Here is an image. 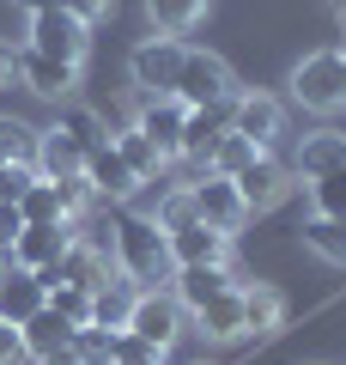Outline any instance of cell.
<instances>
[{
  "mask_svg": "<svg viewBox=\"0 0 346 365\" xmlns=\"http://www.w3.org/2000/svg\"><path fill=\"white\" fill-rule=\"evenodd\" d=\"M110 256H115V274L134 280V287H158V280H170V237L158 232L146 213H115Z\"/></svg>",
  "mask_w": 346,
  "mask_h": 365,
  "instance_id": "obj_1",
  "label": "cell"
},
{
  "mask_svg": "<svg viewBox=\"0 0 346 365\" xmlns=\"http://www.w3.org/2000/svg\"><path fill=\"white\" fill-rule=\"evenodd\" d=\"M182 317H189V311L170 299V287H140V292H134V304H128V323H122V329H128V335H140L146 347L170 353V347H177V335H182Z\"/></svg>",
  "mask_w": 346,
  "mask_h": 365,
  "instance_id": "obj_2",
  "label": "cell"
},
{
  "mask_svg": "<svg viewBox=\"0 0 346 365\" xmlns=\"http://www.w3.org/2000/svg\"><path fill=\"white\" fill-rule=\"evenodd\" d=\"M292 98L304 110H340L346 104V67H340V49H316L292 67Z\"/></svg>",
  "mask_w": 346,
  "mask_h": 365,
  "instance_id": "obj_3",
  "label": "cell"
},
{
  "mask_svg": "<svg viewBox=\"0 0 346 365\" xmlns=\"http://www.w3.org/2000/svg\"><path fill=\"white\" fill-rule=\"evenodd\" d=\"M182 55H189L182 37H146L140 49L128 55V73H134V86H140V98H170V91H177Z\"/></svg>",
  "mask_w": 346,
  "mask_h": 365,
  "instance_id": "obj_4",
  "label": "cell"
},
{
  "mask_svg": "<svg viewBox=\"0 0 346 365\" xmlns=\"http://www.w3.org/2000/svg\"><path fill=\"white\" fill-rule=\"evenodd\" d=\"M170 98H177L182 110H194V104H225V98H237V86H231V67L219 61L213 49H189Z\"/></svg>",
  "mask_w": 346,
  "mask_h": 365,
  "instance_id": "obj_5",
  "label": "cell"
},
{
  "mask_svg": "<svg viewBox=\"0 0 346 365\" xmlns=\"http://www.w3.org/2000/svg\"><path fill=\"white\" fill-rule=\"evenodd\" d=\"M25 49L49 55V61L79 67V61H85V49H91V25H79L67 6H55V13H37V19H31V43H25Z\"/></svg>",
  "mask_w": 346,
  "mask_h": 365,
  "instance_id": "obj_6",
  "label": "cell"
},
{
  "mask_svg": "<svg viewBox=\"0 0 346 365\" xmlns=\"http://www.w3.org/2000/svg\"><path fill=\"white\" fill-rule=\"evenodd\" d=\"M231 189L243 195L249 213H268V207H280V201L292 195V165H280L273 153H256L237 177H231Z\"/></svg>",
  "mask_w": 346,
  "mask_h": 365,
  "instance_id": "obj_7",
  "label": "cell"
},
{
  "mask_svg": "<svg viewBox=\"0 0 346 365\" xmlns=\"http://www.w3.org/2000/svg\"><path fill=\"white\" fill-rule=\"evenodd\" d=\"M189 201H194V220L213 225V232H237V225L249 220L243 195H237L231 177H219V170H201V182H189Z\"/></svg>",
  "mask_w": 346,
  "mask_h": 365,
  "instance_id": "obj_8",
  "label": "cell"
},
{
  "mask_svg": "<svg viewBox=\"0 0 346 365\" xmlns=\"http://www.w3.org/2000/svg\"><path fill=\"white\" fill-rule=\"evenodd\" d=\"M231 134H243L249 146H261V153H268V146L285 134L280 98H268V91H237V98H231Z\"/></svg>",
  "mask_w": 346,
  "mask_h": 365,
  "instance_id": "obj_9",
  "label": "cell"
},
{
  "mask_svg": "<svg viewBox=\"0 0 346 365\" xmlns=\"http://www.w3.org/2000/svg\"><path fill=\"white\" fill-rule=\"evenodd\" d=\"M231 134V98L225 104H194V110H182V146H177V158H189V165H213V146Z\"/></svg>",
  "mask_w": 346,
  "mask_h": 365,
  "instance_id": "obj_10",
  "label": "cell"
},
{
  "mask_svg": "<svg viewBox=\"0 0 346 365\" xmlns=\"http://www.w3.org/2000/svg\"><path fill=\"white\" fill-rule=\"evenodd\" d=\"M43 304H49V292H43V280L31 268H19L13 256L0 262V323H25V317H37Z\"/></svg>",
  "mask_w": 346,
  "mask_h": 365,
  "instance_id": "obj_11",
  "label": "cell"
},
{
  "mask_svg": "<svg viewBox=\"0 0 346 365\" xmlns=\"http://www.w3.org/2000/svg\"><path fill=\"white\" fill-rule=\"evenodd\" d=\"M237 287V274L225 268V262H194V268H170V299L182 304V311H201L206 299H219V292Z\"/></svg>",
  "mask_w": 346,
  "mask_h": 365,
  "instance_id": "obj_12",
  "label": "cell"
},
{
  "mask_svg": "<svg viewBox=\"0 0 346 365\" xmlns=\"http://www.w3.org/2000/svg\"><path fill=\"white\" fill-rule=\"evenodd\" d=\"M19 86L37 91V98H49V104H67L73 86H79V67L49 61V55H37V49H19Z\"/></svg>",
  "mask_w": 346,
  "mask_h": 365,
  "instance_id": "obj_13",
  "label": "cell"
},
{
  "mask_svg": "<svg viewBox=\"0 0 346 365\" xmlns=\"http://www.w3.org/2000/svg\"><path fill=\"white\" fill-rule=\"evenodd\" d=\"M340 165H346V134H340V128H316V134H304V140H298V153H292V170H298L304 182L334 177Z\"/></svg>",
  "mask_w": 346,
  "mask_h": 365,
  "instance_id": "obj_14",
  "label": "cell"
},
{
  "mask_svg": "<svg viewBox=\"0 0 346 365\" xmlns=\"http://www.w3.org/2000/svg\"><path fill=\"white\" fill-rule=\"evenodd\" d=\"M170 237V268H194V262H225L231 256V232H213V225L189 220L182 232H164Z\"/></svg>",
  "mask_w": 346,
  "mask_h": 365,
  "instance_id": "obj_15",
  "label": "cell"
},
{
  "mask_svg": "<svg viewBox=\"0 0 346 365\" xmlns=\"http://www.w3.org/2000/svg\"><path fill=\"white\" fill-rule=\"evenodd\" d=\"M85 182H91V201H128L134 189H140V177L122 165V153H115V146L85 153Z\"/></svg>",
  "mask_w": 346,
  "mask_h": 365,
  "instance_id": "obj_16",
  "label": "cell"
},
{
  "mask_svg": "<svg viewBox=\"0 0 346 365\" xmlns=\"http://www.w3.org/2000/svg\"><path fill=\"white\" fill-rule=\"evenodd\" d=\"M134 128H140L164 158H177V146H182V104H177V98H140Z\"/></svg>",
  "mask_w": 346,
  "mask_h": 365,
  "instance_id": "obj_17",
  "label": "cell"
},
{
  "mask_svg": "<svg viewBox=\"0 0 346 365\" xmlns=\"http://www.w3.org/2000/svg\"><path fill=\"white\" fill-rule=\"evenodd\" d=\"M31 165H37V177H49V182H61V177H85V153H79V146L67 140L61 128H37Z\"/></svg>",
  "mask_w": 346,
  "mask_h": 365,
  "instance_id": "obj_18",
  "label": "cell"
},
{
  "mask_svg": "<svg viewBox=\"0 0 346 365\" xmlns=\"http://www.w3.org/2000/svg\"><path fill=\"white\" fill-rule=\"evenodd\" d=\"M73 244V225H25V232H19V244H13V262L19 268H55V262H61V250Z\"/></svg>",
  "mask_w": 346,
  "mask_h": 365,
  "instance_id": "obj_19",
  "label": "cell"
},
{
  "mask_svg": "<svg viewBox=\"0 0 346 365\" xmlns=\"http://www.w3.org/2000/svg\"><path fill=\"white\" fill-rule=\"evenodd\" d=\"M237 299H243V335H273V329L285 323V292L268 287V280L237 287Z\"/></svg>",
  "mask_w": 346,
  "mask_h": 365,
  "instance_id": "obj_20",
  "label": "cell"
},
{
  "mask_svg": "<svg viewBox=\"0 0 346 365\" xmlns=\"http://www.w3.org/2000/svg\"><path fill=\"white\" fill-rule=\"evenodd\" d=\"M237 287H243V280H237ZM237 287L219 292V299H206L201 311H189L206 341H243V299H237Z\"/></svg>",
  "mask_w": 346,
  "mask_h": 365,
  "instance_id": "obj_21",
  "label": "cell"
},
{
  "mask_svg": "<svg viewBox=\"0 0 346 365\" xmlns=\"http://www.w3.org/2000/svg\"><path fill=\"white\" fill-rule=\"evenodd\" d=\"M19 341H25V359H43V353H55V347H67V341H73V323H67L61 311H49V304H43L37 317H25V323H19Z\"/></svg>",
  "mask_w": 346,
  "mask_h": 365,
  "instance_id": "obj_22",
  "label": "cell"
},
{
  "mask_svg": "<svg viewBox=\"0 0 346 365\" xmlns=\"http://www.w3.org/2000/svg\"><path fill=\"white\" fill-rule=\"evenodd\" d=\"M110 146L122 153V165H128V170H134L140 182H158V177H164V165H170V158L158 153V146L146 140L140 128H122V134H110Z\"/></svg>",
  "mask_w": 346,
  "mask_h": 365,
  "instance_id": "obj_23",
  "label": "cell"
},
{
  "mask_svg": "<svg viewBox=\"0 0 346 365\" xmlns=\"http://www.w3.org/2000/svg\"><path fill=\"white\" fill-rule=\"evenodd\" d=\"M55 128H61L67 140L79 146V153H98V146H110V122H103V116H98L91 104H61Z\"/></svg>",
  "mask_w": 346,
  "mask_h": 365,
  "instance_id": "obj_24",
  "label": "cell"
},
{
  "mask_svg": "<svg viewBox=\"0 0 346 365\" xmlns=\"http://www.w3.org/2000/svg\"><path fill=\"white\" fill-rule=\"evenodd\" d=\"M128 304H134V280L110 274V280L91 292V323H98V329H122V323H128Z\"/></svg>",
  "mask_w": 346,
  "mask_h": 365,
  "instance_id": "obj_25",
  "label": "cell"
},
{
  "mask_svg": "<svg viewBox=\"0 0 346 365\" xmlns=\"http://www.w3.org/2000/svg\"><path fill=\"white\" fill-rule=\"evenodd\" d=\"M19 213H25V225H73L67 207H61V189H55L49 177H37L25 195H19Z\"/></svg>",
  "mask_w": 346,
  "mask_h": 365,
  "instance_id": "obj_26",
  "label": "cell"
},
{
  "mask_svg": "<svg viewBox=\"0 0 346 365\" xmlns=\"http://www.w3.org/2000/svg\"><path fill=\"white\" fill-rule=\"evenodd\" d=\"M298 232H304V250H316L322 262L346 268V220H322V213H310Z\"/></svg>",
  "mask_w": 346,
  "mask_h": 365,
  "instance_id": "obj_27",
  "label": "cell"
},
{
  "mask_svg": "<svg viewBox=\"0 0 346 365\" xmlns=\"http://www.w3.org/2000/svg\"><path fill=\"white\" fill-rule=\"evenodd\" d=\"M206 6H213V0H146V13H152V25L164 31V37L194 31V25L206 19Z\"/></svg>",
  "mask_w": 346,
  "mask_h": 365,
  "instance_id": "obj_28",
  "label": "cell"
},
{
  "mask_svg": "<svg viewBox=\"0 0 346 365\" xmlns=\"http://www.w3.org/2000/svg\"><path fill=\"white\" fill-rule=\"evenodd\" d=\"M73 353L79 365H115V329H98V323L73 329Z\"/></svg>",
  "mask_w": 346,
  "mask_h": 365,
  "instance_id": "obj_29",
  "label": "cell"
},
{
  "mask_svg": "<svg viewBox=\"0 0 346 365\" xmlns=\"http://www.w3.org/2000/svg\"><path fill=\"white\" fill-rule=\"evenodd\" d=\"M189 220H194L189 182H182V189H164V195H158V213H152V225H158V232H182Z\"/></svg>",
  "mask_w": 346,
  "mask_h": 365,
  "instance_id": "obj_30",
  "label": "cell"
},
{
  "mask_svg": "<svg viewBox=\"0 0 346 365\" xmlns=\"http://www.w3.org/2000/svg\"><path fill=\"white\" fill-rule=\"evenodd\" d=\"M310 201H316V213H322V220H346V165L334 170V177L310 182Z\"/></svg>",
  "mask_w": 346,
  "mask_h": 365,
  "instance_id": "obj_31",
  "label": "cell"
},
{
  "mask_svg": "<svg viewBox=\"0 0 346 365\" xmlns=\"http://www.w3.org/2000/svg\"><path fill=\"white\" fill-rule=\"evenodd\" d=\"M256 153H261V146H249L243 134H225V140L213 146V165H206V170H219V177H237V170H243Z\"/></svg>",
  "mask_w": 346,
  "mask_h": 365,
  "instance_id": "obj_32",
  "label": "cell"
},
{
  "mask_svg": "<svg viewBox=\"0 0 346 365\" xmlns=\"http://www.w3.org/2000/svg\"><path fill=\"white\" fill-rule=\"evenodd\" d=\"M49 311H61L73 329L91 323V292L85 287H49Z\"/></svg>",
  "mask_w": 346,
  "mask_h": 365,
  "instance_id": "obj_33",
  "label": "cell"
},
{
  "mask_svg": "<svg viewBox=\"0 0 346 365\" xmlns=\"http://www.w3.org/2000/svg\"><path fill=\"white\" fill-rule=\"evenodd\" d=\"M31 182H37V165H31V158H6V165H0V201L19 207V195H25Z\"/></svg>",
  "mask_w": 346,
  "mask_h": 365,
  "instance_id": "obj_34",
  "label": "cell"
},
{
  "mask_svg": "<svg viewBox=\"0 0 346 365\" xmlns=\"http://www.w3.org/2000/svg\"><path fill=\"white\" fill-rule=\"evenodd\" d=\"M31 146H37V128L19 116H0V153L6 158H31Z\"/></svg>",
  "mask_w": 346,
  "mask_h": 365,
  "instance_id": "obj_35",
  "label": "cell"
},
{
  "mask_svg": "<svg viewBox=\"0 0 346 365\" xmlns=\"http://www.w3.org/2000/svg\"><path fill=\"white\" fill-rule=\"evenodd\" d=\"M115 365H164V353L146 347V341L128 335V329H115Z\"/></svg>",
  "mask_w": 346,
  "mask_h": 365,
  "instance_id": "obj_36",
  "label": "cell"
},
{
  "mask_svg": "<svg viewBox=\"0 0 346 365\" xmlns=\"http://www.w3.org/2000/svg\"><path fill=\"white\" fill-rule=\"evenodd\" d=\"M19 232H25V213H19L13 201H0V256H13Z\"/></svg>",
  "mask_w": 346,
  "mask_h": 365,
  "instance_id": "obj_37",
  "label": "cell"
},
{
  "mask_svg": "<svg viewBox=\"0 0 346 365\" xmlns=\"http://www.w3.org/2000/svg\"><path fill=\"white\" fill-rule=\"evenodd\" d=\"M61 6L79 19V25H98V19H115V0H61Z\"/></svg>",
  "mask_w": 346,
  "mask_h": 365,
  "instance_id": "obj_38",
  "label": "cell"
},
{
  "mask_svg": "<svg viewBox=\"0 0 346 365\" xmlns=\"http://www.w3.org/2000/svg\"><path fill=\"white\" fill-rule=\"evenodd\" d=\"M19 49H25V43L0 37V86H19Z\"/></svg>",
  "mask_w": 346,
  "mask_h": 365,
  "instance_id": "obj_39",
  "label": "cell"
},
{
  "mask_svg": "<svg viewBox=\"0 0 346 365\" xmlns=\"http://www.w3.org/2000/svg\"><path fill=\"white\" fill-rule=\"evenodd\" d=\"M19 359H25V341L13 323H0V365H19Z\"/></svg>",
  "mask_w": 346,
  "mask_h": 365,
  "instance_id": "obj_40",
  "label": "cell"
},
{
  "mask_svg": "<svg viewBox=\"0 0 346 365\" xmlns=\"http://www.w3.org/2000/svg\"><path fill=\"white\" fill-rule=\"evenodd\" d=\"M37 365H79V353H73V341H67V347H55V353H43Z\"/></svg>",
  "mask_w": 346,
  "mask_h": 365,
  "instance_id": "obj_41",
  "label": "cell"
},
{
  "mask_svg": "<svg viewBox=\"0 0 346 365\" xmlns=\"http://www.w3.org/2000/svg\"><path fill=\"white\" fill-rule=\"evenodd\" d=\"M13 6H25V13L37 19V13H55V6H61V0H13Z\"/></svg>",
  "mask_w": 346,
  "mask_h": 365,
  "instance_id": "obj_42",
  "label": "cell"
},
{
  "mask_svg": "<svg viewBox=\"0 0 346 365\" xmlns=\"http://www.w3.org/2000/svg\"><path fill=\"white\" fill-rule=\"evenodd\" d=\"M328 6H334V13H340V19H346V0H328Z\"/></svg>",
  "mask_w": 346,
  "mask_h": 365,
  "instance_id": "obj_43",
  "label": "cell"
},
{
  "mask_svg": "<svg viewBox=\"0 0 346 365\" xmlns=\"http://www.w3.org/2000/svg\"><path fill=\"white\" fill-rule=\"evenodd\" d=\"M340 67H346V43H340Z\"/></svg>",
  "mask_w": 346,
  "mask_h": 365,
  "instance_id": "obj_44",
  "label": "cell"
},
{
  "mask_svg": "<svg viewBox=\"0 0 346 365\" xmlns=\"http://www.w3.org/2000/svg\"><path fill=\"white\" fill-rule=\"evenodd\" d=\"M19 365H37V359H19Z\"/></svg>",
  "mask_w": 346,
  "mask_h": 365,
  "instance_id": "obj_45",
  "label": "cell"
},
{
  "mask_svg": "<svg viewBox=\"0 0 346 365\" xmlns=\"http://www.w3.org/2000/svg\"><path fill=\"white\" fill-rule=\"evenodd\" d=\"M0 165H6V153H0Z\"/></svg>",
  "mask_w": 346,
  "mask_h": 365,
  "instance_id": "obj_46",
  "label": "cell"
},
{
  "mask_svg": "<svg viewBox=\"0 0 346 365\" xmlns=\"http://www.w3.org/2000/svg\"><path fill=\"white\" fill-rule=\"evenodd\" d=\"M0 262H6V256H0Z\"/></svg>",
  "mask_w": 346,
  "mask_h": 365,
  "instance_id": "obj_47",
  "label": "cell"
},
{
  "mask_svg": "<svg viewBox=\"0 0 346 365\" xmlns=\"http://www.w3.org/2000/svg\"><path fill=\"white\" fill-rule=\"evenodd\" d=\"M201 365H206V359H201Z\"/></svg>",
  "mask_w": 346,
  "mask_h": 365,
  "instance_id": "obj_48",
  "label": "cell"
}]
</instances>
